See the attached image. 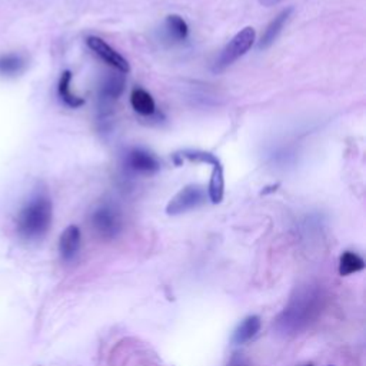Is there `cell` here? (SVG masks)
<instances>
[{
    "label": "cell",
    "mask_w": 366,
    "mask_h": 366,
    "mask_svg": "<svg viewBox=\"0 0 366 366\" xmlns=\"http://www.w3.org/2000/svg\"><path fill=\"white\" fill-rule=\"evenodd\" d=\"M325 292L318 285H303L295 289L284 311L275 319V329L284 336H295L308 329L325 306Z\"/></svg>",
    "instance_id": "cell-1"
},
{
    "label": "cell",
    "mask_w": 366,
    "mask_h": 366,
    "mask_svg": "<svg viewBox=\"0 0 366 366\" xmlns=\"http://www.w3.org/2000/svg\"><path fill=\"white\" fill-rule=\"evenodd\" d=\"M53 205L48 195L41 193L32 198L18 215V233L25 240L43 239L52 225Z\"/></svg>",
    "instance_id": "cell-2"
},
{
    "label": "cell",
    "mask_w": 366,
    "mask_h": 366,
    "mask_svg": "<svg viewBox=\"0 0 366 366\" xmlns=\"http://www.w3.org/2000/svg\"><path fill=\"white\" fill-rule=\"evenodd\" d=\"M255 29L248 26L242 29L220 52L217 59L213 63V72H222L230 65H233L239 58L245 55L255 43Z\"/></svg>",
    "instance_id": "cell-3"
},
{
    "label": "cell",
    "mask_w": 366,
    "mask_h": 366,
    "mask_svg": "<svg viewBox=\"0 0 366 366\" xmlns=\"http://www.w3.org/2000/svg\"><path fill=\"white\" fill-rule=\"evenodd\" d=\"M90 222L97 236L104 240L117 237L124 229V219H122L120 212L110 203L97 206L92 213Z\"/></svg>",
    "instance_id": "cell-4"
},
{
    "label": "cell",
    "mask_w": 366,
    "mask_h": 366,
    "mask_svg": "<svg viewBox=\"0 0 366 366\" xmlns=\"http://www.w3.org/2000/svg\"><path fill=\"white\" fill-rule=\"evenodd\" d=\"M206 200L208 195L202 185H188L169 200L166 206V213L169 216H178L200 208L206 203Z\"/></svg>",
    "instance_id": "cell-5"
},
{
    "label": "cell",
    "mask_w": 366,
    "mask_h": 366,
    "mask_svg": "<svg viewBox=\"0 0 366 366\" xmlns=\"http://www.w3.org/2000/svg\"><path fill=\"white\" fill-rule=\"evenodd\" d=\"M86 45L96 56H99L104 63H107L109 66L116 69L119 73H124V75L129 73L131 66H129L128 60L119 52H116L110 45H107L103 39H100L97 36H89L86 39Z\"/></svg>",
    "instance_id": "cell-6"
},
{
    "label": "cell",
    "mask_w": 366,
    "mask_h": 366,
    "mask_svg": "<svg viewBox=\"0 0 366 366\" xmlns=\"http://www.w3.org/2000/svg\"><path fill=\"white\" fill-rule=\"evenodd\" d=\"M82 233L76 225L68 226L59 239V254L65 262H72L76 259L80 251Z\"/></svg>",
    "instance_id": "cell-7"
},
{
    "label": "cell",
    "mask_w": 366,
    "mask_h": 366,
    "mask_svg": "<svg viewBox=\"0 0 366 366\" xmlns=\"http://www.w3.org/2000/svg\"><path fill=\"white\" fill-rule=\"evenodd\" d=\"M262 321L261 316L258 315H249L245 319H242V322L235 328L232 333V343L235 345H243L254 339L258 332L261 330Z\"/></svg>",
    "instance_id": "cell-8"
},
{
    "label": "cell",
    "mask_w": 366,
    "mask_h": 366,
    "mask_svg": "<svg viewBox=\"0 0 366 366\" xmlns=\"http://www.w3.org/2000/svg\"><path fill=\"white\" fill-rule=\"evenodd\" d=\"M127 165L138 173H155L159 171V163L155 156L144 149L131 151L127 156Z\"/></svg>",
    "instance_id": "cell-9"
},
{
    "label": "cell",
    "mask_w": 366,
    "mask_h": 366,
    "mask_svg": "<svg viewBox=\"0 0 366 366\" xmlns=\"http://www.w3.org/2000/svg\"><path fill=\"white\" fill-rule=\"evenodd\" d=\"M292 12H294L292 8L284 9V11L268 25V28L265 29V32H264V35H262V39L259 41V49H267V48H269L272 43H275V41L278 39V36H279V33L282 32L284 26H285L286 22L289 21Z\"/></svg>",
    "instance_id": "cell-10"
},
{
    "label": "cell",
    "mask_w": 366,
    "mask_h": 366,
    "mask_svg": "<svg viewBox=\"0 0 366 366\" xmlns=\"http://www.w3.org/2000/svg\"><path fill=\"white\" fill-rule=\"evenodd\" d=\"M124 89H125L124 75L110 73L100 86V100L103 103H112L122 95Z\"/></svg>",
    "instance_id": "cell-11"
},
{
    "label": "cell",
    "mask_w": 366,
    "mask_h": 366,
    "mask_svg": "<svg viewBox=\"0 0 366 366\" xmlns=\"http://www.w3.org/2000/svg\"><path fill=\"white\" fill-rule=\"evenodd\" d=\"M70 83H72V72L65 70L62 73L60 79H59V83H58V93H59V97L62 99V102L66 106H69L72 109H76V107L83 106L85 100L72 92Z\"/></svg>",
    "instance_id": "cell-12"
},
{
    "label": "cell",
    "mask_w": 366,
    "mask_h": 366,
    "mask_svg": "<svg viewBox=\"0 0 366 366\" xmlns=\"http://www.w3.org/2000/svg\"><path fill=\"white\" fill-rule=\"evenodd\" d=\"M131 104H132L134 110L142 116H151L156 112V104H155L152 95L141 87L132 90Z\"/></svg>",
    "instance_id": "cell-13"
},
{
    "label": "cell",
    "mask_w": 366,
    "mask_h": 366,
    "mask_svg": "<svg viewBox=\"0 0 366 366\" xmlns=\"http://www.w3.org/2000/svg\"><path fill=\"white\" fill-rule=\"evenodd\" d=\"M26 68V59L19 53L0 55V76H16Z\"/></svg>",
    "instance_id": "cell-14"
},
{
    "label": "cell",
    "mask_w": 366,
    "mask_h": 366,
    "mask_svg": "<svg viewBox=\"0 0 366 366\" xmlns=\"http://www.w3.org/2000/svg\"><path fill=\"white\" fill-rule=\"evenodd\" d=\"M225 195V178H223V168L222 165L213 166L209 186H208V198L213 205L222 202Z\"/></svg>",
    "instance_id": "cell-15"
},
{
    "label": "cell",
    "mask_w": 366,
    "mask_h": 366,
    "mask_svg": "<svg viewBox=\"0 0 366 366\" xmlns=\"http://www.w3.org/2000/svg\"><path fill=\"white\" fill-rule=\"evenodd\" d=\"M365 269V261L360 255L352 251H346L339 258V275L349 276Z\"/></svg>",
    "instance_id": "cell-16"
},
{
    "label": "cell",
    "mask_w": 366,
    "mask_h": 366,
    "mask_svg": "<svg viewBox=\"0 0 366 366\" xmlns=\"http://www.w3.org/2000/svg\"><path fill=\"white\" fill-rule=\"evenodd\" d=\"M166 31L171 39L182 42L189 35V26L188 23L178 15H171L166 19Z\"/></svg>",
    "instance_id": "cell-17"
},
{
    "label": "cell",
    "mask_w": 366,
    "mask_h": 366,
    "mask_svg": "<svg viewBox=\"0 0 366 366\" xmlns=\"http://www.w3.org/2000/svg\"><path fill=\"white\" fill-rule=\"evenodd\" d=\"M178 156H181L182 159L185 158L190 162H196V163H209L213 166L222 165L220 161L215 155H212L209 152H203V151H182L181 155H178Z\"/></svg>",
    "instance_id": "cell-18"
},
{
    "label": "cell",
    "mask_w": 366,
    "mask_h": 366,
    "mask_svg": "<svg viewBox=\"0 0 366 366\" xmlns=\"http://www.w3.org/2000/svg\"><path fill=\"white\" fill-rule=\"evenodd\" d=\"M226 366H252V363L243 352H233Z\"/></svg>",
    "instance_id": "cell-19"
},
{
    "label": "cell",
    "mask_w": 366,
    "mask_h": 366,
    "mask_svg": "<svg viewBox=\"0 0 366 366\" xmlns=\"http://www.w3.org/2000/svg\"><path fill=\"white\" fill-rule=\"evenodd\" d=\"M259 2H261V5H264L267 8H271V6H275V5L281 4L282 0H259Z\"/></svg>",
    "instance_id": "cell-20"
},
{
    "label": "cell",
    "mask_w": 366,
    "mask_h": 366,
    "mask_svg": "<svg viewBox=\"0 0 366 366\" xmlns=\"http://www.w3.org/2000/svg\"><path fill=\"white\" fill-rule=\"evenodd\" d=\"M301 366H313V363H312V362H308V363H303V365H301Z\"/></svg>",
    "instance_id": "cell-21"
},
{
    "label": "cell",
    "mask_w": 366,
    "mask_h": 366,
    "mask_svg": "<svg viewBox=\"0 0 366 366\" xmlns=\"http://www.w3.org/2000/svg\"><path fill=\"white\" fill-rule=\"evenodd\" d=\"M329 366H332V365H329Z\"/></svg>",
    "instance_id": "cell-22"
}]
</instances>
